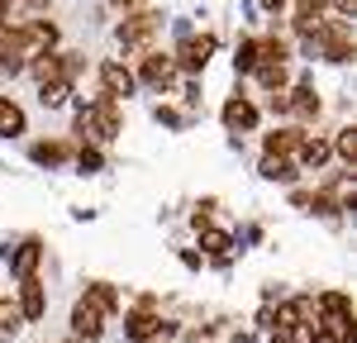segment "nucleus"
<instances>
[{
  "instance_id": "1",
  "label": "nucleus",
  "mask_w": 357,
  "mask_h": 343,
  "mask_svg": "<svg viewBox=\"0 0 357 343\" xmlns=\"http://www.w3.org/2000/svg\"><path fill=\"white\" fill-rule=\"evenodd\" d=\"M77 134H86V139H96V143L119 139V100H114V96H96L91 105H82Z\"/></svg>"
},
{
  "instance_id": "13",
  "label": "nucleus",
  "mask_w": 357,
  "mask_h": 343,
  "mask_svg": "<svg viewBox=\"0 0 357 343\" xmlns=\"http://www.w3.org/2000/svg\"><path fill=\"white\" fill-rule=\"evenodd\" d=\"M286 110H296L301 119H314V114H319V96H314V86H296V91H286Z\"/></svg>"
},
{
  "instance_id": "24",
  "label": "nucleus",
  "mask_w": 357,
  "mask_h": 343,
  "mask_svg": "<svg viewBox=\"0 0 357 343\" xmlns=\"http://www.w3.org/2000/svg\"><path fill=\"white\" fill-rule=\"evenodd\" d=\"M200 243H205V253H215V257L229 253V234H224V229H205V234H200Z\"/></svg>"
},
{
  "instance_id": "4",
  "label": "nucleus",
  "mask_w": 357,
  "mask_h": 343,
  "mask_svg": "<svg viewBox=\"0 0 357 343\" xmlns=\"http://www.w3.org/2000/svg\"><path fill=\"white\" fill-rule=\"evenodd\" d=\"M124 334H129L134 343H143V339H167V334H172V324H162V319L148 310V305H138V310L129 314V329H124Z\"/></svg>"
},
{
  "instance_id": "27",
  "label": "nucleus",
  "mask_w": 357,
  "mask_h": 343,
  "mask_svg": "<svg viewBox=\"0 0 357 343\" xmlns=\"http://www.w3.org/2000/svg\"><path fill=\"white\" fill-rule=\"evenodd\" d=\"M77 167L82 172H100V153H96V148H82V153H77Z\"/></svg>"
},
{
  "instance_id": "12",
  "label": "nucleus",
  "mask_w": 357,
  "mask_h": 343,
  "mask_svg": "<svg viewBox=\"0 0 357 343\" xmlns=\"http://www.w3.org/2000/svg\"><path fill=\"white\" fill-rule=\"evenodd\" d=\"M301 143H305L301 129H276V134H267V153H272V158H296Z\"/></svg>"
},
{
  "instance_id": "9",
  "label": "nucleus",
  "mask_w": 357,
  "mask_h": 343,
  "mask_svg": "<svg viewBox=\"0 0 357 343\" xmlns=\"http://www.w3.org/2000/svg\"><path fill=\"white\" fill-rule=\"evenodd\" d=\"M38 262H43V243H38V238H24V243L10 253V272L24 282V277H33V272H38Z\"/></svg>"
},
{
  "instance_id": "7",
  "label": "nucleus",
  "mask_w": 357,
  "mask_h": 343,
  "mask_svg": "<svg viewBox=\"0 0 357 343\" xmlns=\"http://www.w3.org/2000/svg\"><path fill=\"white\" fill-rule=\"evenodd\" d=\"M100 82H105V96H134V86H138V77L124 67V62H100Z\"/></svg>"
},
{
  "instance_id": "22",
  "label": "nucleus",
  "mask_w": 357,
  "mask_h": 343,
  "mask_svg": "<svg viewBox=\"0 0 357 343\" xmlns=\"http://www.w3.org/2000/svg\"><path fill=\"white\" fill-rule=\"evenodd\" d=\"M86 296H91V300H96V305H100L105 314L119 310V291H114L110 282H91V286H86Z\"/></svg>"
},
{
  "instance_id": "23",
  "label": "nucleus",
  "mask_w": 357,
  "mask_h": 343,
  "mask_svg": "<svg viewBox=\"0 0 357 343\" xmlns=\"http://www.w3.org/2000/svg\"><path fill=\"white\" fill-rule=\"evenodd\" d=\"M262 176H267V181H291L296 167H291V158H272V153H267V158H262Z\"/></svg>"
},
{
  "instance_id": "5",
  "label": "nucleus",
  "mask_w": 357,
  "mask_h": 343,
  "mask_svg": "<svg viewBox=\"0 0 357 343\" xmlns=\"http://www.w3.org/2000/svg\"><path fill=\"white\" fill-rule=\"evenodd\" d=\"M324 20H329V0H296V33H305L310 43Z\"/></svg>"
},
{
  "instance_id": "8",
  "label": "nucleus",
  "mask_w": 357,
  "mask_h": 343,
  "mask_svg": "<svg viewBox=\"0 0 357 343\" xmlns=\"http://www.w3.org/2000/svg\"><path fill=\"white\" fill-rule=\"evenodd\" d=\"M210 53H215V38H210V33H200V38H186V43L176 48V62H181L186 72H200V67L210 62Z\"/></svg>"
},
{
  "instance_id": "10",
  "label": "nucleus",
  "mask_w": 357,
  "mask_h": 343,
  "mask_svg": "<svg viewBox=\"0 0 357 343\" xmlns=\"http://www.w3.org/2000/svg\"><path fill=\"white\" fill-rule=\"evenodd\" d=\"M138 77H143L148 86H158V91H162V86H172V77H176V57L148 53V57H143V72H138Z\"/></svg>"
},
{
  "instance_id": "16",
  "label": "nucleus",
  "mask_w": 357,
  "mask_h": 343,
  "mask_svg": "<svg viewBox=\"0 0 357 343\" xmlns=\"http://www.w3.org/2000/svg\"><path fill=\"white\" fill-rule=\"evenodd\" d=\"M24 329V310H20V300H0V339H15Z\"/></svg>"
},
{
  "instance_id": "20",
  "label": "nucleus",
  "mask_w": 357,
  "mask_h": 343,
  "mask_svg": "<svg viewBox=\"0 0 357 343\" xmlns=\"http://www.w3.org/2000/svg\"><path fill=\"white\" fill-rule=\"evenodd\" d=\"M252 53H257V62H286L291 48L281 38H252Z\"/></svg>"
},
{
  "instance_id": "2",
  "label": "nucleus",
  "mask_w": 357,
  "mask_h": 343,
  "mask_svg": "<svg viewBox=\"0 0 357 343\" xmlns=\"http://www.w3.org/2000/svg\"><path fill=\"white\" fill-rule=\"evenodd\" d=\"M72 334H77V339H100V334H105V310H100L91 296H82L77 310H72Z\"/></svg>"
},
{
  "instance_id": "21",
  "label": "nucleus",
  "mask_w": 357,
  "mask_h": 343,
  "mask_svg": "<svg viewBox=\"0 0 357 343\" xmlns=\"http://www.w3.org/2000/svg\"><path fill=\"white\" fill-rule=\"evenodd\" d=\"M0 134H24V110L0 96Z\"/></svg>"
},
{
  "instance_id": "28",
  "label": "nucleus",
  "mask_w": 357,
  "mask_h": 343,
  "mask_svg": "<svg viewBox=\"0 0 357 343\" xmlns=\"http://www.w3.org/2000/svg\"><path fill=\"white\" fill-rule=\"evenodd\" d=\"M114 5H119V10H138L143 0H114Z\"/></svg>"
},
{
  "instance_id": "17",
  "label": "nucleus",
  "mask_w": 357,
  "mask_h": 343,
  "mask_svg": "<svg viewBox=\"0 0 357 343\" xmlns=\"http://www.w3.org/2000/svg\"><path fill=\"white\" fill-rule=\"evenodd\" d=\"M67 96H72V82H67V77H57V82H38V100H43L48 110L67 105Z\"/></svg>"
},
{
  "instance_id": "15",
  "label": "nucleus",
  "mask_w": 357,
  "mask_h": 343,
  "mask_svg": "<svg viewBox=\"0 0 357 343\" xmlns=\"http://www.w3.org/2000/svg\"><path fill=\"white\" fill-rule=\"evenodd\" d=\"M329 153H333V143H329V139H305L296 158H301L305 167H314V172H319L324 162H329Z\"/></svg>"
},
{
  "instance_id": "18",
  "label": "nucleus",
  "mask_w": 357,
  "mask_h": 343,
  "mask_svg": "<svg viewBox=\"0 0 357 343\" xmlns=\"http://www.w3.org/2000/svg\"><path fill=\"white\" fill-rule=\"evenodd\" d=\"M38 167H62L67 162V143H33V153H29Z\"/></svg>"
},
{
  "instance_id": "25",
  "label": "nucleus",
  "mask_w": 357,
  "mask_h": 343,
  "mask_svg": "<svg viewBox=\"0 0 357 343\" xmlns=\"http://www.w3.org/2000/svg\"><path fill=\"white\" fill-rule=\"evenodd\" d=\"M333 148H338V158H343V162H357V129H343Z\"/></svg>"
},
{
  "instance_id": "3",
  "label": "nucleus",
  "mask_w": 357,
  "mask_h": 343,
  "mask_svg": "<svg viewBox=\"0 0 357 343\" xmlns=\"http://www.w3.org/2000/svg\"><path fill=\"white\" fill-rule=\"evenodd\" d=\"M153 33H158V15L138 10V15H129V20L119 24V43H124V48H148Z\"/></svg>"
},
{
  "instance_id": "11",
  "label": "nucleus",
  "mask_w": 357,
  "mask_h": 343,
  "mask_svg": "<svg viewBox=\"0 0 357 343\" xmlns=\"http://www.w3.org/2000/svg\"><path fill=\"white\" fill-rule=\"evenodd\" d=\"M20 310H24V319H38V314L48 310V300H43V286H38V277H24V282H20Z\"/></svg>"
},
{
  "instance_id": "29",
  "label": "nucleus",
  "mask_w": 357,
  "mask_h": 343,
  "mask_svg": "<svg viewBox=\"0 0 357 343\" xmlns=\"http://www.w3.org/2000/svg\"><path fill=\"white\" fill-rule=\"evenodd\" d=\"M262 5H267V10H281V5H286V0H262Z\"/></svg>"
},
{
  "instance_id": "6",
  "label": "nucleus",
  "mask_w": 357,
  "mask_h": 343,
  "mask_svg": "<svg viewBox=\"0 0 357 343\" xmlns=\"http://www.w3.org/2000/svg\"><path fill=\"white\" fill-rule=\"evenodd\" d=\"M301 324H319L310 296H296V300H286V305L276 310V329H301Z\"/></svg>"
},
{
  "instance_id": "26",
  "label": "nucleus",
  "mask_w": 357,
  "mask_h": 343,
  "mask_svg": "<svg viewBox=\"0 0 357 343\" xmlns=\"http://www.w3.org/2000/svg\"><path fill=\"white\" fill-rule=\"evenodd\" d=\"M234 67H238V72H252V67H257V53H252V38H243V43H238V53H234Z\"/></svg>"
},
{
  "instance_id": "14",
  "label": "nucleus",
  "mask_w": 357,
  "mask_h": 343,
  "mask_svg": "<svg viewBox=\"0 0 357 343\" xmlns=\"http://www.w3.org/2000/svg\"><path fill=\"white\" fill-rule=\"evenodd\" d=\"M224 124H229V129H252V124H257V105H248L243 96H234V100L224 105Z\"/></svg>"
},
{
  "instance_id": "19",
  "label": "nucleus",
  "mask_w": 357,
  "mask_h": 343,
  "mask_svg": "<svg viewBox=\"0 0 357 343\" xmlns=\"http://www.w3.org/2000/svg\"><path fill=\"white\" fill-rule=\"evenodd\" d=\"M29 67H33V77H38V82H57V77H67V72H62V57H57V53H38Z\"/></svg>"
}]
</instances>
